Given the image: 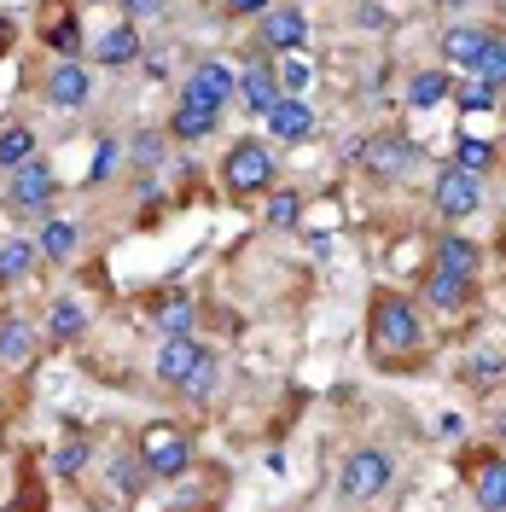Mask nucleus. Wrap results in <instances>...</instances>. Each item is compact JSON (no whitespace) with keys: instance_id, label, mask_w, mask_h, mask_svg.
Returning <instances> with one entry per match:
<instances>
[{"instance_id":"obj_5","label":"nucleus","mask_w":506,"mask_h":512,"mask_svg":"<svg viewBox=\"0 0 506 512\" xmlns=\"http://www.w3.org/2000/svg\"><path fill=\"white\" fill-rule=\"evenodd\" d=\"M47 204H53V169L41 158L18 163L12 169V187H6V210L12 216H47Z\"/></svg>"},{"instance_id":"obj_4","label":"nucleus","mask_w":506,"mask_h":512,"mask_svg":"<svg viewBox=\"0 0 506 512\" xmlns=\"http://www.w3.org/2000/svg\"><path fill=\"white\" fill-rule=\"evenodd\" d=\"M140 460H146V472L152 478H181L192 460V443L181 425H152L146 437H140Z\"/></svg>"},{"instance_id":"obj_36","label":"nucleus","mask_w":506,"mask_h":512,"mask_svg":"<svg viewBox=\"0 0 506 512\" xmlns=\"http://www.w3.org/2000/svg\"><path fill=\"white\" fill-rule=\"evenodd\" d=\"M227 12H239V18H262L268 12V0H222Z\"/></svg>"},{"instance_id":"obj_18","label":"nucleus","mask_w":506,"mask_h":512,"mask_svg":"<svg viewBox=\"0 0 506 512\" xmlns=\"http://www.w3.org/2000/svg\"><path fill=\"white\" fill-rule=\"evenodd\" d=\"M35 355V332L24 320H0V367H24Z\"/></svg>"},{"instance_id":"obj_27","label":"nucleus","mask_w":506,"mask_h":512,"mask_svg":"<svg viewBox=\"0 0 506 512\" xmlns=\"http://www.w3.org/2000/svg\"><path fill=\"white\" fill-rule=\"evenodd\" d=\"M158 332L163 338H187L192 332V303L187 297H169V303L158 309Z\"/></svg>"},{"instance_id":"obj_26","label":"nucleus","mask_w":506,"mask_h":512,"mask_svg":"<svg viewBox=\"0 0 506 512\" xmlns=\"http://www.w3.org/2000/svg\"><path fill=\"white\" fill-rule=\"evenodd\" d=\"M216 128V111H192V105H175V117H169V134L175 140H204Z\"/></svg>"},{"instance_id":"obj_8","label":"nucleus","mask_w":506,"mask_h":512,"mask_svg":"<svg viewBox=\"0 0 506 512\" xmlns=\"http://www.w3.org/2000/svg\"><path fill=\"white\" fill-rule=\"evenodd\" d=\"M88 99H94V76L76 59H64V64L47 70V105H53V111H82Z\"/></svg>"},{"instance_id":"obj_30","label":"nucleus","mask_w":506,"mask_h":512,"mask_svg":"<svg viewBox=\"0 0 506 512\" xmlns=\"http://www.w3.org/2000/svg\"><path fill=\"white\" fill-rule=\"evenodd\" d=\"M181 390H187L192 402H204V396H210V390H216V355H204V361H198V367H192V379L181 384Z\"/></svg>"},{"instance_id":"obj_29","label":"nucleus","mask_w":506,"mask_h":512,"mask_svg":"<svg viewBox=\"0 0 506 512\" xmlns=\"http://www.w3.org/2000/svg\"><path fill=\"white\" fill-rule=\"evenodd\" d=\"M454 163H460V169H472V175H483V169L495 163V146H489V140H472V134H466V140L454 146Z\"/></svg>"},{"instance_id":"obj_37","label":"nucleus","mask_w":506,"mask_h":512,"mask_svg":"<svg viewBox=\"0 0 506 512\" xmlns=\"http://www.w3.org/2000/svg\"><path fill=\"white\" fill-rule=\"evenodd\" d=\"M123 12H128V18H158L163 0H123Z\"/></svg>"},{"instance_id":"obj_10","label":"nucleus","mask_w":506,"mask_h":512,"mask_svg":"<svg viewBox=\"0 0 506 512\" xmlns=\"http://www.w3.org/2000/svg\"><path fill=\"white\" fill-rule=\"evenodd\" d=\"M268 134L280 140V146H297V140H309L315 134V111H309V99H291L285 94L274 111H268Z\"/></svg>"},{"instance_id":"obj_25","label":"nucleus","mask_w":506,"mask_h":512,"mask_svg":"<svg viewBox=\"0 0 506 512\" xmlns=\"http://www.w3.org/2000/svg\"><path fill=\"white\" fill-rule=\"evenodd\" d=\"M30 262H35V239H6V245H0V286L24 280Z\"/></svg>"},{"instance_id":"obj_22","label":"nucleus","mask_w":506,"mask_h":512,"mask_svg":"<svg viewBox=\"0 0 506 512\" xmlns=\"http://www.w3.org/2000/svg\"><path fill=\"white\" fill-rule=\"evenodd\" d=\"M466 76L489 82V88H506V41H501V35H489V47L472 59V70H466Z\"/></svg>"},{"instance_id":"obj_1","label":"nucleus","mask_w":506,"mask_h":512,"mask_svg":"<svg viewBox=\"0 0 506 512\" xmlns=\"http://www.w3.org/2000/svg\"><path fill=\"white\" fill-rule=\"evenodd\" d=\"M367 326H373V344L390 350V355L425 350V320H419V309H413L408 297H396V291H379V297H373Z\"/></svg>"},{"instance_id":"obj_14","label":"nucleus","mask_w":506,"mask_h":512,"mask_svg":"<svg viewBox=\"0 0 506 512\" xmlns=\"http://www.w3.org/2000/svg\"><path fill=\"white\" fill-rule=\"evenodd\" d=\"M466 297H472V280H466V274L431 268V280H425V303H431V309H466Z\"/></svg>"},{"instance_id":"obj_7","label":"nucleus","mask_w":506,"mask_h":512,"mask_svg":"<svg viewBox=\"0 0 506 512\" xmlns=\"http://www.w3.org/2000/svg\"><path fill=\"white\" fill-rule=\"evenodd\" d=\"M233 99V70H227L222 59H204L187 70V88H181V105H192V111H216L222 117V105Z\"/></svg>"},{"instance_id":"obj_13","label":"nucleus","mask_w":506,"mask_h":512,"mask_svg":"<svg viewBox=\"0 0 506 512\" xmlns=\"http://www.w3.org/2000/svg\"><path fill=\"white\" fill-rule=\"evenodd\" d=\"M94 59L105 64V70H123V64L140 59V35H134V24H117V30H105L94 41Z\"/></svg>"},{"instance_id":"obj_15","label":"nucleus","mask_w":506,"mask_h":512,"mask_svg":"<svg viewBox=\"0 0 506 512\" xmlns=\"http://www.w3.org/2000/svg\"><path fill=\"white\" fill-rule=\"evenodd\" d=\"M472 495L483 512H506V460H483L472 478Z\"/></svg>"},{"instance_id":"obj_3","label":"nucleus","mask_w":506,"mask_h":512,"mask_svg":"<svg viewBox=\"0 0 506 512\" xmlns=\"http://www.w3.org/2000/svg\"><path fill=\"white\" fill-rule=\"evenodd\" d=\"M227 192H268L274 187V152L262 140H233V152L222 158Z\"/></svg>"},{"instance_id":"obj_16","label":"nucleus","mask_w":506,"mask_h":512,"mask_svg":"<svg viewBox=\"0 0 506 512\" xmlns=\"http://www.w3.org/2000/svg\"><path fill=\"white\" fill-rule=\"evenodd\" d=\"M489 47V30H472V24H454V30L443 35V59L460 64V70H472V59Z\"/></svg>"},{"instance_id":"obj_17","label":"nucleus","mask_w":506,"mask_h":512,"mask_svg":"<svg viewBox=\"0 0 506 512\" xmlns=\"http://www.w3.org/2000/svg\"><path fill=\"white\" fill-rule=\"evenodd\" d=\"M454 94V82H448V70H419L408 82V105L413 111H431V105H443Z\"/></svg>"},{"instance_id":"obj_12","label":"nucleus","mask_w":506,"mask_h":512,"mask_svg":"<svg viewBox=\"0 0 506 512\" xmlns=\"http://www.w3.org/2000/svg\"><path fill=\"white\" fill-rule=\"evenodd\" d=\"M239 99H245V111H256V117H268L274 105H280V82H274V70L268 64H251L245 76H239Z\"/></svg>"},{"instance_id":"obj_33","label":"nucleus","mask_w":506,"mask_h":512,"mask_svg":"<svg viewBox=\"0 0 506 512\" xmlns=\"http://www.w3.org/2000/svg\"><path fill=\"white\" fill-rule=\"evenodd\" d=\"M111 163H117V140H99L94 163H88V181H105V175H111Z\"/></svg>"},{"instance_id":"obj_35","label":"nucleus","mask_w":506,"mask_h":512,"mask_svg":"<svg viewBox=\"0 0 506 512\" xmlns=\"http://www.w3.org/2000/svg\"><path fill=\"white\" fill-rule=\"evenodd\" d=\"M163 158V140L158 134H140V140H134V163H158Z\"/></svg>"},{"instance_id":"obj_20","label":"nucleus","mask_w":506,"mask_h":512,"mask_svg":"<svg viewBox=\"0 0 506 512\" xmlns=\"http://www.w3.org/2000/svg\"><path fill=\"white\" fill-rule=\"evenodd\" d=\"M437 268H454V274H477V245L472 239H460V233H443L437 239Z\"/></svg>"},{"instance_id":"obj_6","label":"nucleus","mask_w":506,"mask_h":512,"mask_svg":"<svg viewBox=\"0 0 506 512\" xmlns=\"http://www.w3.org/2000/svg\"><path fill=\"white\" fill-rule=\"evenodd\" d=\"M431 192H437V210H443L448 222H466V216H477V210H483V175L460 169V163H448Z\"/></svg>"},{"instance_id":"obj_34","label":"nucleus","mask_w":506,"mask_h":512,"mask_svg":"<svg viewBox=\"0 0 506 512\" xmlns=\"http://www.w3.org/2000/svg\"><path fill=\"white\" fill-rule=\"evenodd\" d=\"M53 466H59V472H82V466H88V448H82V443H64Z\"/></svg>"},{"instance_id":"obj_31","label":"nucleus","mask_w":506,"mask_h":512,"mask_svg":"<svg viewBox=\"0 0 506 512\" xmlns=\"http://www.w3.org/2000/svg\"><path fill=\"white\" fill-rule=\"evenodd\" d=\"M454 99H460L466 111H489V105H495V88L477 82V76H466V88H454Z\"/></svg>"},{"instance_id":"obj_2","label":"nucleus","mask_w":506,"mask_h":512,"mask_svg":"<svg viewBox=\"0 0 506 512\" xmlns=\"http://www.w3.org/2000/svg\"><path fill=\"white\" fill-rule=\"evenodd\" d=\"M390 483H396V460L384 448H355L338 472V495L344 501H379Z\"/></svg>"},{"instance_id":"obj_21","label":"nucleus","mask_w":506,"mask_h":512,"mask_svg":"<svg viewBox=\"0 0 506 512\" xmlns=\"http://www.w3.org/2000/svg\"><path fill=\"white\" fill-rule=\"evenodd\" d=\"M82 326H88V315H82V303H70V297H59V303L47 309V338H59V344L82 338Z\"/></svg>"},{"instance_id":"obj_32","label":"nucleus","mask_w":506,"mask_h":512,"mask_svg":"<svg viewBox=\"0 0 506 512\" xmlns=\"http://www.w3.org/2000/svg\"><path fill=\"white\" fill-rule=\"evenodd\" d=\"M297 210H303V198H297V192H274V198H268V222H274V227H291V222H297Z\"/></svg>"},{"instance_id":"obj_24","label":"nucleus","mask_w":506,"mask_h":512,"mask_svg":"<svg viewBox=\"0 0 506 512\" xmlns=\"http://www.w3.org/2000/svg\"><path fill=\"white\" fill-rule=\"evenodd\" d=\"M35 158V134L24 123H6L0 128V169H18V163Z\"/></svg>"},{"instance_id":"obj_11","label":"nucleus","mask_w":506,"mask_h":512,"mask_svg":"<svg viewBox=\"0 0 506 512\" xmlns=\"http://www.w3.org/2000/svg\"><path fill=\"white\" fill-rule=\"evenodd\" d=\"M204 355H210V350H198V344H192V332H187V338H163V350H158V379L181 390Z\"/></svg>"},{"instance_id":"obj_28","label":"nucleus","mask_w":506,"mask_h":512,"mask_svg":"<svg viewBox=\"0 0 506 512\" xmlns=\"http://www.w3.org/2000/svg\"><path fill=\"white\" fill-rule=\"evenodd\" d=\"M47 47L64 53V59H76V53H82V24H76V18H53V24H47Z\"/></svg>"},{"instance_id":"obj_19","label":"nucleus","mask_w":506,"mask_h":512,"mask_svg":"<svg viewBox=\"0 0 506 512\" xmlns=\"http://www.w3.org/2000/svg\"><path fill=\"white\" fill-rule=\"evenodd\" d=\"M408 163H413V146L402 134H384V140L367 146V169H379V175H396V169H408Z\"/></svg>"},{"instance_id":"obj_9","label":"nucleus","mask_w":506,"mask_h":512,"mask_svg":"<svg viewBox=\"0 0 506 512\" xmlns=\"http://www.w3.org/2000/svg\"><path fill=\"white\" fill-rule=\"evenodd\" d=\"M303 35H309V24H303V12H297V6H268L256 41H262L268 53H297V47H303Z\"/></svg>"},{"instance_id":"obj_23","label":"nucleus","mask_w":506,"mask_h":512,"mask_svg":"<svg viewBox=\"0 0 506 512\" xmlns=\"http://www.w3.org/2000/svg\"><path fill=\"white\" fill-rule=\"evenodd\" d=\"M76 222H47L41 233H35V256H53V262H64V256L76 251Z\"/></svg>"},{"instance_id":"obj_38","label":"nucleus","mask_w":506,"mask_h":512,"mask_svg":"<svg viewBox=\"0 0 506 512\" xmlns=\"http://www.w3.org/2000/svg\"><path fill=\"white\" fill-rule=\"evenodd\" d=\"M0 396H6V390H0Z\"/></svg>"}]
</instances>
